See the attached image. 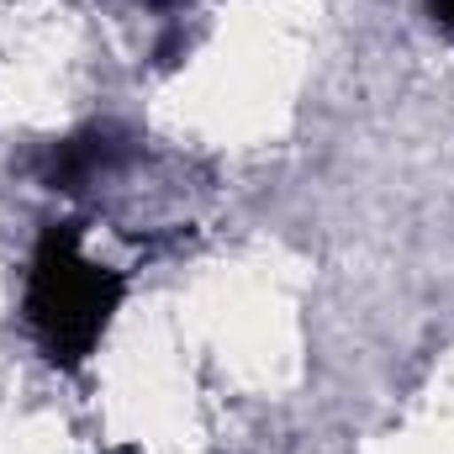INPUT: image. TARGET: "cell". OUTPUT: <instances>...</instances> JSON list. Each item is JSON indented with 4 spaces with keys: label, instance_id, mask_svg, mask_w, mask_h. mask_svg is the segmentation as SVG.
Returning <instances> with one entry per match:
<instances>
[{
    "label": "cell",
    "instance_id": "1",
    "mask_svg": "<svg viewBox=\"0 0 454 454\" xmlns=\"http://www.w3.org/2000/svg\"><path fill=\"white\" fill-rule=\"evenodd\" d=\"M127 296V280L112 264H96L80 248V223H48L37 248H32V270H27V328L37 348L64 364L80 370L112 328L116 307Z\"/></svg>",
    "mask_w": 454,
    "mask_h": 454
},
{
    "label": "cell",
    "instance_id": "2",
    "mask_svg": "<svg viewBox=\"0 0 454 454\" xmlns=\"http://www.w3.org/2000/svg\"><path fill=\"white\" fill-rule=\"evenodd\" d=\"M116 148L112 132H80V137H64L48 148V164H43V185L48 191H80L85 180H96L101 169L116 164Z\"/></svg>",
    "mask_w": 454,
    "mask_h": 454
},
{
    "label": "cell",
    "instance_id": "3",
    "mask_svg": "<svg viewBox=\"0 0 454 454\" xmlns=\"http://www.w3.org/2000/svg\"><path fill=\"white\" fill-rule=\"evenodd\" d=\"M423 5H428L434 27H439V32H450V37H454V0H423Z\"/></svg>",
    "mask_w": 454,
    "mask_h": 454
}]
</instances>
